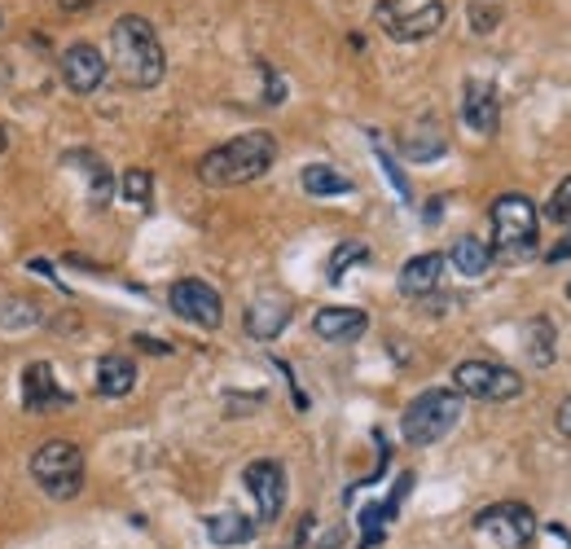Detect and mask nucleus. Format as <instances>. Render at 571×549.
I'll return each mask as SVG.
<instances>
[{"label":"nucleus","instance_id":"nucleus-1","mask_svg":"<svg viewBox=\"0 0 571 549\" xmlns=\"http://www.w3.org/2000/svg\"><path fill=\"white\" fill-rule=\"evenodd\" d=\"M111 67L128 89H154L167 75V53L150 18L123 13L111 27Z\"/></svg>","mask_w":571,"mask_h":549},{"label":"nucleus","instance_id":"nucleus-2","mask_svg":"<svg viewBox=\"0 0 571 549\" xmlns=\"http://www.w3.org/2000/svg\"><path fill=\"white\" fill-rule=\"evenodd\" d=\"M277 163V141L273 132H242L225 145L207 150L198 163V181L212 190H233L246 181H259L268 167Z\"/></svg>","mask_w":571,"mask_h":549},{"label":"nucleus","instance_id":"nucleus-3","mask_svg":"<svg viewBox=\"0 0 571 549\" xmlns=\"http://www.w3.org/2000/svg\"><path fill=\"white\" fill-rule=\"evenodd\" d=\"M461 400H466V396H457L449 387H431V392L414 396L409 409L400 414V436H405V444L427 448V444L449 436L457 423H461V409H466Z\"/></svg>","mask_w":571,"mask_h":549},{"label":"nucleus","instance_id":"nucleus-4","mask_svg":"<svg viewBox=\"0 0 571 549\" xmlns=\"http://www.w3.org/2000/svg\"><path fill=\"white\" fill-rule=\"evenodd\" d=\"M31 479L53 497V501H71L84 488V448L75 439H49L35 448L31 457Z\"/></svg>","mask_w":571,"mask_h":549},{"label":"nucleus","instance_id":"nucleus-5","mask_svg":"<svg viewBox=\"0 0 571 549\" xmlns=\"http://www.w3.org/2000/svg\"><path fill=\"white\" fill-rule=\"evenodd\" d=\"M492 237L501 255H532L541 237V212L528 194H501L492 203Z\"/></svg>","mask_w":571,"mask_h":549},{"label":"nucleus","instance_id":"nucleus-6","mask_svg":"<svg viewBox=\"0 0 571 549\" xmlns=\"http://www.w3.org/2000/svg\"><path fill=\"white\" fill-rule=\"evenodd\" d=\"M453 392L470 396V400L501 405V400L523 396V378L510 365H497V360H461L453 369Z\"/></svg>","mask_w":571,"mask_h":549},{"label":"nucleus","instance_id":"nucleus-7","mask_svg":"<svg viewBox=\"0 0 571 549\" xmlns=\"http://www.w3.org/2000/svg\"><path fill=\"white\" fill-rule=\"evenodd\" d=\"M445 18H449L445 0H427V4H418V9H405L400 0H378V4H374V22H378L391 40H400V44H414V40L436 35V31L445 27Z\"/></svg>","mask_w":571,"mask_h":549},{"label":"nucleus","instance_id":"nucleus-8","mask_svg":"<svg viewBox=\"0 0 571 549\" xmlns=\"http://www.w3.org/2000/svg\"><path fill=\"white\" fill-rule=\"evenodd\" d=\"M475 532L497 541L501 549H523L537 537V515L523 501H497L475 515Z\"/></svg>","mask_w":571,"mask_h":549},{"label":"nucleus","instance_id":"nucleus-9","mask_svg":"<svg viewBox=\"0 0 571 549\" xmlns=\"http://www.w3.org/2000/svg\"><path fill=\"white\" fill-rule=\"evenodd\" d=\"M167 308H172L181 322H190V326H198V329H216L225 322V299H221V291L207 286V282H198V277L172 282Z\"/></svg>","mask_w":571,"mask_h":549},{"label":"nucleus","instance_id":"nucleus-10","mask_svg":"<svg viewBox=\"0 0 571 549\" xmlns=\"http://www.w3.org/2000/svg\"><path fill=\"white\" fill-rule=\"evenodd\" d=\"M242 484H246V492L255 497L259 523H277L282 510H286V470H282V461L255 457V461L242 470Z\"/></svg>","mask_w":571,"mask_h":549},{"label":"nucleus","instance_id":"nucleus-11","mask_svg":"<svg viewBox=\"0 0 571 549\" xmlns=\"http://www.w3.org/2000/svg\"><path fill=\"white\" fill-rule=\"evenodd\" d=\"M58 67H62V80H67V89H71V93H98V89H102V80H106V71H111V62L102 58V49H98V44H89V40L67 44Z\"/></svg>","mask_w":571,"mask_h":549},{"label":"nucleus","instance_id":"nucleus-12","mask_svg":"<svg viewBox=\"0 0 571 549\" xmlns=\"http://www.w3.org/2000/svg\"><path fill=\"white\" fill-rule=\"evenodd\" d=\"M67 400H71V396L58 387V374H53L49 360H31V365L22 369V409H27V414H44V409L67 405Z\"/></svg>","mask_w":571,"mask_h":549},{"label":"nucleus","instance_id":"nucleus-13","mask_svg":"<svg viewBox=\"0 0 571 549\" xmlns=\"http://www.w3.org/2000/svg\"><path fill=\"white\" fill-rule=\"evenodd\" d=\"M461 119H466L475 132H483V136L497 132V123H501V102H497V89H492L488 80H466V89H461Z\"/></svg>","mask_w":571,"mask_h":549},{"label":"nucleus","instance_id":"nucleus-14","mask_svg":"<svg viewBox=\"0 0 571 549\" xmlns=\"http://www.w3.org/2000/svg\"><path fill=\"white\" fill-rule=\"evenodd\" d=\"M445 255L440 251H427V255H414L405 268H400V295H409V299H427L436 286H440V277H445Z\"/></svg>","mask_w":571,"mask_h":549},{"label":"nucleus","instance_id":"nucleus-15","mask_svg":"<svg viewBox=\"0 0 571 549\" xmlns=\"http://www.w3.org/2000/svg\"><path fill=\"white\" fill-rule=\"evenodd\" d=\"M313 329H317V338H326V343H356V338L369 329V317H365L360 308H322V313L313 317Z\"/></svg>","mask_w":571,"mask_h":549},{"label":"nucleus","instance_id":"nucleus-16","mask_svg":"<svg viewBox=\"0 0 571 549\" xmlns=\"http://www.w3.org/2000/svg\"><path fill=\"white\" fill-rule=\"evenodd\" d=\"M132 387H136V360L123 356V352H106L98 360V392L111 396V400H123Z\"/></svg>","mask_w":571,"mask_h":549},{"label":"nucleus","instance_id":"nucleus-17","mask_svg":"<svg viewBox=\"0 0 571 549\" xmlns=\"http://www.w3.org/2000/svg\"><path fill=\"white\" fill-rule=\"evenodd\" d=\"M255 532H259V523L246 519V515H233V510H228V515H207V537H212V546H221V549L251 546Z\"/></svg>","mask_w":571,"mask_h":549},{"label":"nucleus","instance_id":"nucleus-18","mask_svg":"<svg viewBox=\"0 0 571 549\" xmlns=\"http://www.w3.org/2000/svg\"><path fill=\"white\" fill-rule=\"evenodd\" d=\"M71 159L75 163H84L80 172H84V181H89V203H93V212H102L106 203H111V194H114V176H111V167L93 154V150H71Z\"/></svg>","mask_w":571,"mask_h":549},{"label":"nucleus","instance_id":"nucleus-19","mask_svg":"<svg viewBox=\"0 0 571 549\" xmlns=\"http://www.w3.org/2000/svg\"><path fill=\"white\" fill-rule=\"evenodd\" d=\"M286 322H290V308H286L282 299H255V304L246 308V329H251L255 338H277Z\"/></svg>","mask_w":571,"mask_h":549},{"label":"nucleus","instance_id":"nucleus-20","mask_svg":"<svg viewBox=\"0 0 571 549\" xmlns=\"http://www.w3.org/2000/svg\"><path fill=\"white\" fill-rule=\"evenodd\" d=\"M449 260H453V268L461 277H483L488 264H492V246H488L483 237H470V233H466V237L453 242V255H449Z\"/></svg>","mask_w":571,"mask_h":549},{"label":"nucleus","instance_id":"nucleus-21","mask_svg":"<svg viewBox=\"0 0 571 549\" xmlns=\"http://www.w3.org/2000/svg\"><path fill=\"white\" fill-rule=\"evenodd\" d=\"M445 128L436 123V119H422V128H414L409 136H405V159H414V163H427V159H440L445 154Z\"/></svg>","mask_w":571,"mask_h":549},{"label":"nucleus","instance_id":"nucleus-22","mask_svg":"<svg viewBox=\"0 0 571 549\" xmlns=\"http://www.w3.org/2000/svg\"><path fill=\"white\" fill-rule=\"evenodd\" d=\"M299 181H304V190H308L313 199H335V194H351V181H347L343 172H335L330 163H308Z\"/></svg>","mask_w":571,"mask_h":549},{"label":"nucleus","instance_id":"nucleus-23","mask_svg":"<svg viewBox=\"0 0 571 549\" xmlns=\"http://www.w3.org/2000/svg\"><path fill=\"white\" fill-rule=\"evenodd\" d=\"M523 343H528L532 365H550V360H554V326H550L545 317L528 322V329H523Z\"/></svg>","mask_w":571,"mask_h":549},{"label":"nucleus","instance_id":"nucleus-24","mask_svg":"<svg viewBox=\"0 0 571 549\" xmlns=\"http://www.w3.org/2000/svg\"><path fill=\"white\" fill-rule=\"evenodd\" d=\"M119 194H123L128 203H136V207H150V199H154V176H150L145 167H128V172L119 176Z\"/></svg>","mask_w":571,"mask_h":549},{"label":"nucleus","instance_id":"nucleus-25","mask_svg":"<svg viewBox=\"0 0 571 549\" xmlns=\"http://www.w3.org/2000/svg\"><path fill=\"white\" fill-rule=\"evenodd\" d=\"M360 260H369V246H365V242H343L339 251L330 255L326 277H330V282H343V273H347L351 264H360Z\"/></svg>","mask_w":571,"mask_h":549},{"label":"nucleus","instance_id":"nucleus-26","mask_svg":"<svg viewBox=\"0 0 571 549\" xmlns=\"http://www.w3.org/2000/svg\"><path fill=\"white\" fill-rule=\"evenodd\" d=\"M497 22H501V4H497V0H475V4H470V31L488 35Z\"/></svg>","mask_w":571,"mask_h":549},{"label":"nucleus","instance_id":"nucleus-27","mask_svg":"<svg viewBox=\"0 0 571 549\" xmlns=\"http://www.w3.org/2000/svg\"><path fill=\"white\" fill-rule=\"evenodd\" d=\"M545 220H554V224H568L571 220V176L568 181H559V190L550 194V203H545Z\"/></svg>","mask_w":571,"mask_h":549},{"label":"nucleus","instance_id":"nucleus-28","mask_svg":"<svg viewBox=\"0 0 571 549\" xmlns=\"http://www.w3.org/2000/svg\"><path fill=\"white\" fill-rule=\"evenodd\" d=\"M374 145H378V136H374ZM378 163H383V167H387V176H391V185H396V190H400V199H409V181H405V176H400V167H396V163H391V154H387V150H383V145H378Z\"/></svg>","mask_w":571,"mask_h":549},{"label":"nucleus","instance_id":"nucleus-29","mask_svg":"<svg viewBox=\"0 0 571 549\" xmlns=\"http://www.w3.org/2000/svg\"><path fill=\"white\" fill-rule=\"evenodd\" d=\"M132 343H136L141 352H159V356H167V352H172V343H163V338H154V334H136Z\"/></svg>","mask_w":571,"mask_h":549},{"label":"nucleus","instance_id":"nucleus-30","mask_svg":"<svg viewBox=\"0 0 571 549\" xmlns=\"http://www.w3.org/2000/svg\"><path fill=\"white\" fill-rule=\"evenodd\" d=\"M554 423H559V431H563V436H571V396H568V400H563V405H559V414H554Z\"/></svg>","mask_w":571,"mask_h":549},{"label":"nucleus","instance_id":"nucleus-31","mask_svg":"<svg viewBox=\"0 0 571 549\" xmlns=\"http://www.w3.org/2000/svg\"><path fill=\"white\" fill-rule=\"evenodd\" d=\"M545 260H550V264H559V260H571V237H568V242H559V246H554Z\"/></svg>","mask_w":571,"mask_h":549},{"label":"nucleus","instance_id":"nucleus-32","mask_svg":"<svg viewBox=\"0 0 571 549\" xmlns=\"http://www.w3.org/2000/svg\"><path fill=\"white\" fill-rule=\"evenodd\" d=\"M0 154H4V128H0Z\"/></svg>","mask_w":571,"mask_h":549},{"label":"nucleus","instance_id":"nucleus-33","mask_svg":"<svg viewBox=\"0 0 571 549\" xmlns=\"http://www.w3.org/2000/svg\"><path fill=\"white\" fill-rule=\"evenodd\" d=\"M568 299H571V282H568Z\"/></svg>","mask_w":571,"mask_h":549},{"label":"nucleus","instance_id":"nucleus-34","mask_svg":"<svg viewBox=\"0 0 571 549\" xmlns=\"http://www.w3.org/2000/svg\"><path fill=\"white\" fill-rule=\"evenodd\" d=\"M0 22H4V18H0Z\"/></svg>","mask_w":571,"mask_h":549}]
</instances>
